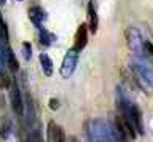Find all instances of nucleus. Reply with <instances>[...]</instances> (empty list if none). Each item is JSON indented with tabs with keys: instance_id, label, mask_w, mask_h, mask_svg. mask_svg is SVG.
<instances>
[{
	"instance_id": "f257e3e1",
	"label": "nucleus",
	"mask_w": 153,
	"mask_h": 142,
	"mask_svg": "<svg viewBox=\"0 0 153 142\" xmlns=\"http://www.w3.org/2000/svg\"><path fill=\"white\" fill-rule=\"evenodd\" d=\"M129 67L132 70V77H134V82H136V86L147 94L152 93L153 91V67L145 59V56L136 54L132 59V64Z\"/></svg>"
},
{
	"instance_id": "f03ea898",
	"label": "nucleus",
	"mask_w": 153,
	"mask_h": 142,
	"mask_svg": "<svg viewBox=\"0 0 153 142\" xmlns=\"http://www.w3.org/2000/svg\"><path fill=\"white\" fill-rule=\"evenodd\" d=\"M88 137L91 141H118L113 126L105 120H91L88 123Z\"/></svg>"
},
{
	"instance_id": "7ed1b4c3",
	"label": "nucleus",
	"mask_w": 153,
	"mask_h": 142,
	"mask_svg": "<svg viewBox=\"0 0 153 142\" xmlns=\"http://www.w3.org/2000/svg\"><path fill=\"white\" fill-rule=\"evenodd\" d=\"M126 42H128L129 50L134 54L145 56V40H143V37H142L139 29H136V27H128L126 29Z\"/></svg>"
},
{
	"instance_id": "20e7f679",
	"label": "nucleus",
	"mask_w": 153,
	"mask_h": 142,
	"mask_svg": "<svg viewBox=\"0 0 153 142\" xmlns=\"http://www.w3.org/2000/svg\"><path fill=\"white\" fill-rule=\"evenodd\" d=\"M78 53L80 51H76L75 48H72L65 53L62 65H61V77L62 78H70L74 75L76 64H78Z\"/></svg>"
},
{
	"instance_id": "39448f33",
	"label": "nucleus",
	"mask_w": 153,
	"mask_h": 142,
	"mask_svg": "<svg viewBox=\"0 0 153 142\" xmlns=\"http://www.w3.org/2000/svg\"><path fill=\"white\" fill-rule=\"evenodd\" d=\"M10 102H11V107H13V112L16 113L18 117H22L24 113V102H22V94H21V89H19L18 83L13 82L10 85Z\"/></svg>"
},
{
	"instance_id": "423d86ee",
	"label": "nucleus",
	"mask_w": 153,
	"mask_h": 142,
	"mask_svg": "<svg viewBox=\"0 0 153 142\" xmlns=\"http://www.w3.org/2000/svg\"><path fill=\"white\" fill-rule=\"evenodd\" d=\"M88 43V26L86 24H80L78 29L75 32V45L74 48L76 51H81Z\"/></svg>"
},
{
	"instance_id": "0eeeda50",
	"label": "nucleus",
	"mask_w": 153,
	"mask_h": 142,
	"mask_svg": "<svg viewBox=\"0 0 153 142\" xmlns=\"http://www.w3.org/2000/svg\"><path fill=\"white\" fill-rule=\"evenodd\" d=\"M48 141L50 142H64L65 141L64 129L59 125H56L54 121L48 123Z\"/></svg>"
},
{
	"instance_id": "6e6552de",
	"label": "nucleus",
	"mask_w": 153,
	"mask_h": 142,
	"mask_svg": "<svg viewBox=\"0 0 153 142\" xmlns=\"http://www.w3.org/2000/svg\"><path fill=\"white\" fill-rule=\"evenodd\" d=\"M88 19H89V22H88L89 30L93 32V34H96L99 29V18H97V11H96L93 2L88 3Z\"/></svg>"
},
{
	"instance_id": "1a4fd4ad",
	"label": "nucleus",
	"mask_w": 153,
	"mask_h": 142,
	"mask_svg": "<svg viewBox=\"0 0 153 142\" xmlns=\"http://www.w3.org/2000/svg\"><path fill=\"white\" fill-rule=\"evenodd\" d=\"M29 18H30V21L38 27V29H40L42 22L46 19V13L43 11L40 7H32L30 10H29Z\"/></svg>"
},
{
	"instance_id": "9d476101",
	"label": "nucleus",
	"mask_w": 153,
	"mask_h": 142,
	"mask_svg": "<svg viewBox=\"0 0 153 142\" xmlns=\"http://www.w3.org/2000/svg\"><path fill=\"white\" fill-rule=\"evenodd\" d=\"M3 53H5V61H7L8 69L11 70V72H18V70H19V62H18L16 56H14V53H13V50L10 48L8 45H5Z\"/></svg>"
},
{
	"instance_id": "9b49d317",
	"label": "nucleus",
	"mask_w": 153,
	"mask_h": 142,
	"mask_svg": "<svg viewBox=\"0 0 153 142\" xmlns=\"http://www.w3.org/2000/svg\"><path fill=\"white\" fill-rule=\"evenodd\" d=\"M40 65H42L43 74H45L46 77H51L53 75V61H51V58L46 53L40 54Z\"/></svg>"
},
{
	"instance_id": "f8f14e48",
	"label": "nucleus",
	"mask_w": 153,
	"mask_h": 142,
	"mask_svg": "<svg viewBox=\"0 0 153 142\" xmlns=\"http://www.w3.org/2000/svg\"><path fill=\"white\" fill-rule=\"evenodd\" d=\"M40 34H38V39H40V43L43 46H51L53 45V42L56 40V37L51 34L50 30H46V29H43V27H40Z\"/></svg>"
},
{
	"instance_id": "ddd939ff",
	"label": "nucleus",
	"mask_w": 153,
	"mask_h": 142,
	"mask_svg": "<svg viewBox=\"0 0 153 142\" xmlns=\"http://www.w3.org/2000/svg\"><path fill=\"white\" fill-rule=\"evenodd\" d=\"M22 58L26 59V61H29L32 58V46H30V43H22Z\"/></svg>"
},
{
	"instance_id": "4468645a",
	"label": "nucleus",
	"mask_w": 153,
	"mask_h": 142,
	"mask_svg": "<svg viewBox=\"0 0 153 142\" xmlns=\"http://www.w3.org/2000/svg\"><path fill=\"white\" fill-rule=\"evenodd\" d=\"M145 56H148L153 61V43H150V42H145Z\"/></svg>"
},
{
	"instance_id": "2eb2a0df",
	"label": "nucleus",
	"mask_w": 153,
	"mask_h": 142,
	"mask_svg": "<svg viewBox=\"0 0 153 142\" xmlns=\"http://www.w3.org/2000/svg\"><path fill=\"white\" fill-rule=\"evenodd\" d=\"M50 109L51 110H57V109H59V101H57V99H50Z\"/></svg>"
},
{
	"instance_id": "dca6fc26",
	"label": "nucleus",
	"mask_w": 153,
	"mask_h": 142,
	"mask_svg": "<svg viewBox=\"0 0 153 142\" xmlns=\"http://www.w3.org/2000/svg\"><path fill=\"white\" fill-rule=\"evenodd\" d=\"M7 3V0H0V5H5Z\"/></svg>"
}]
</instances>
